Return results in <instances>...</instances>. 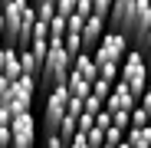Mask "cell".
<instances>
[{
	"mask_svg": "<svg viewBox=\"0 0 151 148\" xmlns=\"http://www.w3.org/2000/svg\"><path fill=\"white\" fill-rule=\"evenodd\" d=\"M148 27H151V0H115L109 13V30L138 40Z\"/></svg>",
	"mask_w": 151,
	"mask_h": 148,
	"instance_id": "1",
	"label": "cell"
},
{
	"mask_svg": "<svg viewBox=\"0 0 151 148\" xmlns=\"http://www.w3.org/2000/svg\"><path fill=\"white\" fill-rule=\"evenodd\" d=\"M33 23H36V10H33L30 0L7 4L4 7V46L27 49L30 36H33Z\"/></svg>",
	"mask_w": 151,
	"mask_h": 148,
	"instance_id": "2",
	"label": "cell"
},
{
	"mask_svg": "<svg viewBox=\"0 0 151 148\" xmlns=\"http://www.w3.org/2000/svg\"><path fill=\"white\" fill-rule=\"evenodd\" d=\"M69 76H72V59H69V53L63 49V43H49V53H46V59H43V69H40V89L49 95L53 89H59V86H66L69 82Z\"/></svg>",
	"mask_w": 151,
	"mask_h": 148,
	"instance_id": "3",
	"label": "cell"
},
{
	"mask_svg": "<svg viewBox=\"0 0 151 148\" xmlns=\"http://www.w3.org/2000/svg\"><path fill=\"white\" fill-rule=\"evenodd\" d=\"M118 82L128 89L135 99H141L145 95V89H148V82H151V66H148V59H145V53L141 49H128V56H125V63H122V69H118Z\"/></svg>",
	"mask_w": 151,
	"mask_h": 148,
	"instance_id": "4",
	"label": "cell"
},
{
	"mask_svg": "<svg viewBox=\"0 0 151 148\" xmlns=\"http://www.w3.org/2000/svg\"><path fill=\"white\" fill-rule=\"evenodd\" d=\"M66 112H69V92H66V86H59V89H53V92L43 99V115H40L43 135L59 132V122H63Z\"/></svg>",
	"mask_w": 151,
	"mask_h": 148,
	"instance_id": "5",
	"label": "cell"
},
{
	"mask_svg": "<svg viewBox=\"0 0 151 148\" xmlns=\"http://www.w3.org/2000/svg\"><path fill=\"white\" fill-rule=\"evenodd\" d=\"M128 49H132V40H128V36H125V33H115V30H109V33L102 36V43L95 46L92 59H95V63H112V66H118V69H122L125 56H128Z\"/></svg>",
	"mask_w": 151,
	"mask_h": 148,
	"instance_id": "6",
	"label": "cell"
},
{
	"mask_svg": "<svg viewBox=\"0 0 151 148\" xmlns=\"http://www.w3.org/2000/svg\"><path fill=\"white\" fill-rule=\"evenodd\" d=\"M40 142V122L33 112H17L10 122V148H36Z\"/></svg>",
	"mask_w": 151,
	"mask_h": 148,
	"instance_id": "7",
	"label": "cell"
},
{
	"mask_svg": "<svg viewBox=\"0 0 151 148\" xmlns=\"http://www.w3.org/2000/svg\"><path fill=\"white\" fill-rule=\"evenodd\" d=\"M36 89H40V82H36L33 76H20V79L13 82L10 112H13V115H17V112H30V109H33V99H36Z\"/></svg>",
	"mask_w": 151,
	"mask_h": 148,
	"instance_id": "8",
	"label": "cell"
},
{
	"mask_svg": "<svg viewBox=\"0 0 151 148\" xmlns=\"http://www.w3.org/2000/svg\"><path fill=\"white\" fill-rule=\"evenodd\" d=\"M105 33H109V20L99 17V13H92L86 20V27H82V53H95V46L102 43Z\"/></svg>",
	"mask_w": 151,
	"mask_h": 148,
	"instance_id": "9",
	"label": "cell"
},
{
	"mask_svg": "<svg viewBox=\"0 0 151 148\" xmlns=\"http://www.w3.org/2000/svg\"><path fill=\"white\" fill-rule=\"evenodd\" d=\"M135 105H138V99L125 89L122 82H115L112 92H109V99H105V112H109V115H115V112H132Z\"/></svg>",
	"mask_w": 151,
	"mask_h": 148,
	"instance_id": "10",
	"label": "cell"
},
{
	"mask_svg": "<svg viewBox=\"0 0 151 148\" xmlns=\"http://www.w3.org/2000/svg\"><path fill=\"white\" fill-rule=\"evenodd\" d=\"M72 76L76 79H86V82H95L99 79V69H95L92 53H79V56L72 59Z\"/></svg>",
	"mask_w": 151,
	"mask_h": 148,
	"instance_id": "11",
	"label": "cell"
},
{
	"mask_svg": "<svg viewBox=\"0 0 151 148\" xmlns=\"http://www.w3.org/2000/svg\"><path fill=\"white\" fill-rule=\"evenodd\" d=\"M0 76L10 79V82H17V79L23 76V69H20V53H17L13 46H4V66H0Z\"/></svg>",
	"mask_w": 151,
	"mask_h": 148,
	"instance_id": "12",
	"label": "cell"
},
{
	"mask_svg": "<svg viewBox=\"0 0 151 148\" xmlns=\"http://www.w3.org/2000/svg\"><path fill=\"white\" fill-rule=\"evenodd\" d=\"M79 115H82V112H66L63 122H59V132H56V135H59L66 145L76 138V132H79Z\"/></svg>",
	"mask_w": 151,
	"mask_h": 148,
	"instance_id": "13",
	"label": "cell"
},
{
	"mask_svg": "<svg viewBox=\"0 0 151 148\" xmlns=\"http://www.w3.org/2000/svg\"><path fill=\"white\" fill-rule=\"evenodd\" d=\"M20 53V69H23V76H33V79H40V69H43V63L30 53V49H17Z\"/></svg>",
	"mask_w": 151,
	"mask_h": 148,
	"instance_id": "14",
	"label": "cell"
},
{
	"mask_svg": "<svg viewBox=\"0 0 151 148\" xmlns=\"http://www.w3.org/2000/svg\"><path fill=\"white\" fill-rule=\"evenodd\" d=\"M125 142H128V148H151V125L148 129H128Z\"/></svg>",
	"mask_w": 151,
	"mask_h": 148,
	"instance_id": "15",
	"label": "cell"
},
{
	"mask_svg": "<svg viewBox=\"0 0 151 148\" xmlns=\"http://www.w3.org/2000/svg\"><path fill=\"white\" fill-rule=\"evenodd\" d=\"M63 49L69 53V59H76L82 53V33H66L63 36Z\"/></svg>",
	"mask_w": 151,
	"mask_h": 148,
	"instance_id": "16",
	"label": "cell"
},
{
	"mask_svg": "<svg viewBox=\"0 0 151 148\" xmlns=\"http://www.w3.org/2000/svg\"><path fill=\"white\" fill-rule=\"evenodd\" d=\"M95 69H99V79H105V82H118V66H112V63H95Z\"/></svg>",
	"mask_w": 151,
	"mask_h": 148,
	"instance_id": "17",
	"label": "cell"
},
{
	"mask_svg": "<svg viewBox=\"0 0 151 148\" xmlns=\"http://www.w3.org/2000/svg\"><path fill=\"white\" fill-rule=\"evenodd\" d=\"M33 10H36V20L46 23V27H49V20L56 17V4H33Z\"/></svg>",
	"mask_w": 151,
	"mask_h": 148,
	"instance_id": "18",
	"label": "cell"
},
{
	"mask_svg": "<svg viewBox=\"0 0 151 148\" xmlns=\"http://www.w3.org/2000/svg\"><path fill=\"white\" fill-rule=\"evenodd\" d=\"M10 99H13V82L0 76V109H10Z\"/></svg>",
	"mask_w": 151,
	"mask_h": 148,
	"instance_id": "19",
	"label": "cell"
},
{
	"mask_svg": "<svg viewBox=\"0 0 151 148\" xmlns=\"http://www.w3.org/2000/svg\"><path fill=\"white\" fill-rule=\"evenodd\" d=\"M82 112H89V115H99V112H105V102L99 95H89L86 102H82Z\"/></svg>",
	"mask_w": 151,
	"mask_h": 148,
	"instance_id": "20",
	"label": "cell"
},
{
	"mask_svg": "<svg viewBox=\"0 0 151 148\" xmlns=\"http://www.w3.org/2000/svg\"><path fill=\"white\" fill-rule=\"evenodd\" d=\"M135 49H141V53H145V59H148V66H151V27L138 36V46Z\"/></svg>",
	"mask_w": 151,
	"mask_h": 148,
	"instance_id": "21",
	"label": "cell"
},
{
	"mask_svg": "<svg viewBox=\"0 0 151 148\" xmlns=\"http://www.w3.org/2000/svg\"><path fill=\"white\" fill-rule=\"evenodd\" d=\"M132 129H148V112H145L141 105L132 109Z\"/></svg>",
	"mask_w": 151,
	"mask_h": 148,
	"instance_id": "22",
	"label": "cell"
},
{
	"mask_svg": "<svg viewBox=\"0 0 151 148\" xmlns=\"http://www.w3.org/2000/svg\"><path fill=\"white\" fill-rule=\"evenodd\" d=\"M82 27H86V17H79V13L66 17V33H82Z\"/></svg>",
	"mask_w": 151,
	"mask_h": 148,
	"instance_id": "23",
	"label": "cell"
},
{
	"mask_svg": "<svg viewBox=\"0 0 151 148\" xmlns=\"http://www.w3.org/2000/svg\"><path fill=\"white\" fill-rule=\"evenodd\" d=\"M122 142H125V132L112 125V129L105 132V148H115V145H122Z\"/></svg>",
	"mask_w": 151,
	"mask_h": 148,
	"instance_id": "24",
	"label": "cell"
},
{
	"mask_svg": "<svg viewBox=\"0 0 151 148\" xmlns=\"http://www.w3.org/2000/svg\"><path fill=\"white\" fill-rule=\"evenodd\" d=\"M109 92H112V82H105V79H95V82H92V95H99L102 102L109 99Z\"/></svg>",
	"mask_w": 151,
	"mask_h": 148,
	"instance_id": "25",
	"label": "cell"
},
{
	"mask_svg": "<svg viewBox=\"0 0 151 148\" xmlns=\"http://www.w3.org/2000/svg\"><path fill=\"white\" fill-rule=\"evenodd\" d=\"M95 125V115H89V112H82L79 115V132H76V135H89V129Z\"/></svg>",
	"mask_w": 151,
	"mask_h": 148,
	"instance_id": "26",
	"label": "cell"
},
{
	"mask_svg": "<svg viewBox=\"0 0 151 148\" xmlns=\"http://www.w3.org/2000/svg\"><path fill=\"white\" fill-rule=\"evenodd\" d=\"M40 142H43V148H66V142H63L56 132H53V135H43Z\"/></svg>",
	"mask_w": 151,
	"mask_h": 148,
	"instance_id": "27",
	"label": "cell"
},
{
	"mask_svg": "<svg viewBox=\"0 0 151 148\" xmlns=\"http://www.w3.org/2000/svg\"><path fill=\"white\" fill-rule=\"evenodd\" d=\"M138 105L148 112V125H151V82H148V89H145V95L138 99Z\"/></svg>",
	"mask_w": 151,
	"mask_h": 148,
	"instance_id": "28",
	"label": "cell"
},
{
	"mask_svg": "<svg viewBox=\"0 0 151 148\" xmlns=\"http://www.w3.org/2000/svg\"><path fill=\"white\" fill-rule=\"evenodd\" d=\"M95 129L109 132V129H112V115H109V112H99V115H95Z\"/></svg>",
	"mask_w": 151,
	"mask_h": 148,
	"instance_id": "29",
	"label": "cell"
},
{
	"mask_svg": "<svg viewBox=\"0 0 151 148\" xmlns=\"http://www.w3.org/2000/svg\"><path fill=\"white\" fill-rule=\"evenodd\" d=\"M66 148H89V142H86V135H76V138H72Z\"/></svg>",
	"mask_w": 151,
	"mask_h": 148,
	"instance_id": "30",
	"label": "cell"
},
{
	"mask_svg": "<svg viewBox=\"0 0 151 148\" xmlns=\"http://www.w3.org/2000/svg\"><path fill=\"white\" fill-rule=\"evenodd\" d=\"M10 122H13V112L10 109H0V125H10Z\"/></svg>",
	"mask_w": 151,
	"mask_h": 148,
	"instance_id": "31",
	"label": "cell"
},
{
	"mask_svg": "<svg viewBox=\"0 0 151 148\" xmlns=\"http://www.w3.org/2000/svg\"><path fill=\"white\" fill-rule=\"evenodd\" d=\"M30 4H56V0H30Z\"/></svg>",
	"mask_w": 151,
	"mask_h": 148,
	"instance_id": "32",
	"label": "cell"
},
{
	"mask_svg": "<svg viewBox=\"0 0 151 148\" xmlns=\"http://www.w3.org/2000/svg\"><path fill=\"white\" fill-rule=\"evenodd\" d=\"M0 4H4V7H7V4H17V0H0Z\"/></svg>",
	"mask_w": 151,
	"mask_h": 148,
	"instance_id": "33",
	"label": "cell"
},
{
	"mask_svg": "<svg viewBox=\"0 0 151 148\" xmlns=\"http://www.w3.org/2000/svg\"><path fill=\"white\" fill-rule=\"evenodd\" d=\"M115 148H128V142H122V145H115Z\"/></svg>",
	"mask_w": 151,
	"mask_h": 148,
	"instance_id": "34",
	"label": "cell"
},
{
	"mask_svg": "<svg viewBox=\"0 0 151 148\" xmlns=\"http://www.w3.org/2000/svg\"><path fill=\"white\" fill-rule=\"evenodd\" d=\"M102 148H105V145H102Z\"/></svg>",
	"mask_w": 151,
	"mask_h": 148,
	"instance_id": "35",
	"label": "cell"
}]
</instances>
